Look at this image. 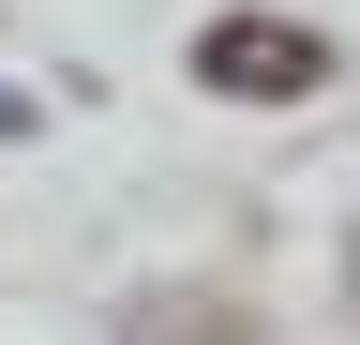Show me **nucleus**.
I'll return each instance as SVG.
<instances>
[{
	"label": "nucleus",
	"instance_id": "f257e3e1",
	"mask_svg": "<svg viewBox=\"0 0 360 345\" xmlns=\"http://www.w3.org/2000/svg\"><path fill=\"white\" fill-rule=\"evenodd\" d=\"M195 75H210V91H315L330 46H315V30H270V15H225L210 46H195Z\"/></svg>",
	"mask_w": 360,
	"mask_h": 345
}]
</instances>
